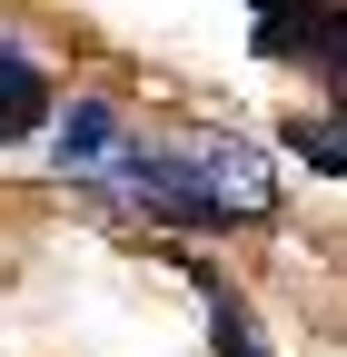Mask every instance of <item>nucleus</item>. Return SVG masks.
Returning a JSON list of instances; mask_svg holds the SVG:
<instances>
[{"mask_svg":"<svg viewBox=\"0 0 347 357\" xmlns=\"http://www.w3.org/2000/svg\"><path fill=\"white\" fill-rule=\"evenodd\" d=\"M90 189L129 199L169 238H229V229H268L278 218V169L248 139H229V129H159V139L129 129V149Z\"/></svg>","mask_w":347,"mask_h":357,"instance_id":"obj_1","label":"nucleus"},{"mask_svg":"<svg viewBox=\"0 0 347 357\" xmlns=\"http://www.w3.org/2000/svg\"><path fill=\"white\" fill-rule=\"evenodd\" d=\"M40 139H50V169H60V178H79V189H90V178L129 149V109L109 100V89H60L50 119H40Z\"/></svg>","mask_w":347,"mask_h":357,"instance_id":"obj_2","label":"nucleus"},{"mask_svg":"<svg viewBox=\"0 0 347 357\" xmlns=\"http://www.w3.org/2000/svg\"><path fill=\"white\" fill-rule=\"evenodd\" d=\"M50 100H60L50 60H40V50H30L20 30H0V149L40 139V119H50Z\"/></svg>","mask_w":347,"mask_h":357,"instance_id":"obj_3","label":"nucleus"},{"mask_svg":"<svg viewBox=\"0 0 347 357\" xmlns=\"http://www.w3.org/2000/svg\"><path fill=\"white\" fill-rule=\"evenodd\" d=\"M179 268L208 298V357H268V328H258V307H248V288L229 278V268L219 258H179Z\"/></svg>","mask_w":347,"mask_h":357,"instance_id":"obj_4","label":"nucleus"},{"mask_svg":"<svg viewBox=\"0 0 347 357\" xmlns=\"http://www.w3.org/2000/svg\"><path fill=\"white\" fill-rule=\"evenodd\" d=\"M288 149L308 159L318 178H337V169H347V139H337V100H318V109H298V119H288Z\"/></svg>","mask_w":347,"mask_h":357,"instance_id":"obj_5","label":"nucleus"},{"mask_svg":"<svg viewBox=\"0 0 347 357\" xmlns=\"http://www.w3.org/2000/svg\"><path fill=\"white\" fill-rule=\"evenodd\" d=\"M278 20H288V0H258V30H278Z\"/></svg>","mask_w":347,"mask_h":357,"instance_id":"obj_6","label":"nucleus"}]
</instances>
